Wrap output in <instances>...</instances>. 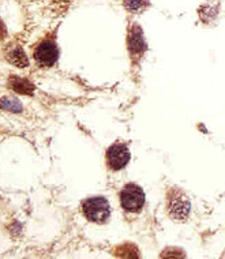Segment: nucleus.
I'll use <instances>...</instances> for the list:
<instances>
[{
	"instance_id": "obj_2",
	"label": "nucleus",
	"mask_w": 225,
	"mask_h": 259,
	"mask_svg": "<svg viewBox=\"0 0 225 259\" xmlns=\"http://www.w3.org/2000/svg\"><path fill=\"white\" fill-rule=\"evenodd\" d=\"M168 214L173 221H186L190 214L191 205L187 195L179 188H171L167 194Z\"/></svg>"
},
{
	"instance_id": "obj_7",
	"label": "nucleus",
	"mask_w": 225,
	"mask_h": 259,
	"mask_svg": "<svg viewBox=\"0 0 225 259\" xmlns=\"http://www.w3.org/2000/svg\"><path fill=\"white\" fill-rule=\"evenodd\" d=\"M6 58L11 64L17 66V67H27L29 64V60H27V56L25 54V51L21 48V47H13L10 48L7 52H6Z\"/></svg>"
},
{
	"instance_id": "obj_6",
	"label": "nucleus",
	"mask_w": 225,
	"mask_h": 259,
	"mask_svg": "<svg viewBox=\"0 0 225 259\" xmlns=\"http://www.w3.org/2000/svg\"><path fill=\"white\" fill-rule=\"evenodd\" d=\"M127 44H128V51L132 58L140 56L146 51V41L144 37V30L141 29L140 25H132L128 31V38H127Z\"/></svg>"
},
{
	"instance_id": "obj_3",
	"label": "nucleus",
	"mask_w": 225,
	"mask_h": 259,
	"mask_svg": "<svg viewBox=\"0 0 225 259\" xmlns=\"http://www.w3.org/2000/svg\"><path fill=\"white\" fill-rule=\"evenodd\" d=\"M120 205L128 213H138L145 206L144 190L135 183L126 184L120 191Z\"/></svg>"
},
{
	"instance_id": "obj_9",
	"label": "nucleus",
	"mask_w": 225,
	"mask_h": 259,
	"mask_svg": "<svg viewBox=\"0 0 225 259\" xmlns=\"http://www.w3.org/2000/svg\"><path fill=\"white\" fill-rule=\"evenodd\" d=\"M123 6L128 13L140 14L150 6L149 0H123Z\"/></svg>"
},
{
	"instance_id": "obj_1",
	"label": "nucleus",
	"mask_w": 225,
	"mask_h": 259,
	"mask_svg": "<svg viewBox=\"0 0 225 259\" xmlns=\"http://www.w3.org/2000/svg\"><path fill=\"white\" fill-rule=\"evenodd\" d=\"M82 211L86 220L95 224H107L111 219V205L104 197L87 198L82 203Z\"/></svg>"
},
{
	"instance_id": "obj_10",
	"label": "nucleus",
	"mask_w": 225,
	"mask_h": 259,
	"mask_svg": "<svg viewBox=\"0 0 225 259\" xmlns=\"http://www.w3.org/2000/svg\"><path fill=\"white\" fill-rule=\"evenodd\" d=\"M3 109L9 112H21L23 107L17 99H5L3 100Z\"/></svg>"
},
{
	"instance_id": "obj_5",
	"label": "nucleus",
	"mask_w": 225,
	"mask_h": 259,
	"mask_svg": "<svg viewBox=\"0 0 225 259\" xmlns=\"http://www.w3.org/2000/svg\"><path fill=\"white\" fill-rule=\"evenodd\" d=\"M107 165L112 170H120L128 164L131 158V153L127 148V145L122 142L113 143L112 146L107 149Z\"/></svg>"
},
{
	"instance_id": "obj_8",
	"label": "nucleus",
	"mask_w": 225,
	"mask_h": 259,
	"mask_svg": "<svg viewBox=\"0 0 225 259\" xmlns=\"http://www.w3.org/2000/svg\"><path fill=\"white\" fill-rule=\"evenodd\" d=\"M10 85L15 92L22 94H33L34 92V86L25 78H19V76H11L10 79Z\"/></svg>"
},
{
	"instance_id": "obj_4",
	"label": "nucleus",
	"mask_w": 225,
	"mask_h": 259,
	"mask_svg": "<svg viewBox=\"0 0 225 259\" xmlns=\"http://www.w3.org/2000/svg\"><path fill=\"white\" fill-rule=\"evenodd\" d=\"M34 60L41 67H54L58 63L59 48L56 41L51 38H44L40 42H37L34 48Z\"/></svg>"
}]
</instances>
